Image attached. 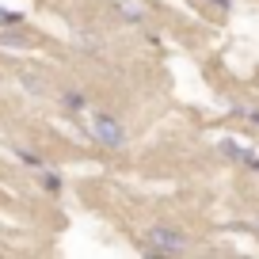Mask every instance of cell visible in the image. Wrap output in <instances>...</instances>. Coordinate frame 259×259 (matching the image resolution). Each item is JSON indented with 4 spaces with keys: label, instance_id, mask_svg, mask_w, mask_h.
Instances as JSON below:
<instances>
[{
    "label": "cell",
    "instance_id": "cell-9",
    "mask_svg": "<svg viewBox=\"0 0 259 259\" xmlns=\"http://www.w3.org/2000/svg\"><path fill=\"white\" fill-rule=\"evenodd\" d=\"M213 4H218V8H229V0H213Z\"/></svg>",
    "mask_w": 259,
    "mask_h": 259
},
{
    "label": "cell",
    "instance_id": "cell-5",
    "mask_svg": "<svg viewBox=\"0 0 259 259\" xmlns=\"http://www.w3.org/2000/svg\"><path fill=\"white\" fill-rule=\"evenodd\" d=\"M65 103L73 107V111H80V107H84V96H80V92H65Z\"/></svg>",
    "mask_w": 259,
    "mask_h": 259
},
{
    "label": "cell",
    "instance_id": "cell-11",
    "mask_svg": "<svg viewBox=\"0 0 259 259\" xmlns=\"http://www.w3.org/2000/svg\"><path fill=\"white\" fill-rule=\"evenodd\" d=\"M255 229H259V218H255Z\"/></svg>",
    "mask_w": 259,
    "mask_h": 259
},
{
    "label": "cell",
    "instance_id": "cell-6",
    "mask_svg": "<svg viewBox=\"0 0 259 259\" xmlns=\"http://www.w3.org/2000/svg\"><path fill=\"white\" fill-rule=\"evenodd\" d=\"M0 23H4V27H16L19 23V12H4V8H0Z\"/></svg>",
    "mask_w": 259,
    "mask_h": 259
},
{
    "label": "cell",
    "instance_id": "cell-8",
    "mask_svg": "<svg viewBox=\"0 0 259 259\" xmlns=\"http://www.w3.org/2000/svg\"><path fill=\"white\" fill-rule=\"evenodd\" d=\"M16 153H19V160H27V164H38V156H34V153H27V149H16Z\"/></svg>",
    "mask_w": 259,
    "mask_h": 259
},
{
    "label": "cell",
    "instance_id": "cell-10",
    "mask_svg": "<svg viewBox=\"0 0 259 259\" xmlns=\"http://www.w3.org/2000/svg\"><path fill=\"white\" fill-rule=\"evenodd\" d=\"M251 118H255V122H259V111H255V114H251Z\"/></svg>",
    "mask_w": 259,
    "mask_h": 259
},
{
    "label": "cell",
    "instance_id": "cell-3",
    "mask_svg": "<svg viewBox=\"0 0 259 259\" xmlns=\"http://www.w3.org/2000/svg\"><path fill=\"white\" fill-rule=\"evenodd\" d=\"M221 149H225L229 156H236L240 164H248V168H255V171H259V153H251V149L236 145V141H221Z\"/></svg>",
    "mask_w": 259,
    "mask_h": 259
},
{
    "label": "cell",
    "instance_id": "cell-7",
    "mask_svg": "<svg viewBox=\"0 0 259 259\" xmlns=\"http://www.w3.org/2000/svg\"><path fill=\"white\" fill-rule=\"evenodd\" d=\"M42 183H46V191H61V179H57L54 171H46V179H42Z\"/></svg>",
    "mask_w": 259,
    "mask_h": 259
},
{
    "label": "cell",
    "instance_id": "cell-1",
    "mask_svg": "<svg viewBox=\"0 0 259 259\" xmlns=\"http://www.w3.org/2000/svg\"><path fill=\"white\" fill-rule=\"evenodd\" d=\"M145 248L156 251V255H183L187 251V236L179 229H168V225H153L145 233Z\"/></svg>",
    "mask_w": 259,
    "mask_h": 259
},
{
    "label": "cell",
    "instance_id": "cell-4",
    "mask_svg": "<svg viewBox=\"0 0 259 259\" xmlns=\"http://www.w3.org/2000/svg\"><path fill=\"white\" fill-rule=\"evenodd\" d=\"M114 8H118L130 23H141V19H145V8H141L138 0H114Z\"/></svg>",
    "mask_w": 259,
    "mask_h": 259
},
{
    "label": "cell",
    "instance_id": "cell-2",
    "mask_svg": "<svg viewBox=\"0 0 259 259\" xmlns=\"http://www.w3.org/2000/svg\"><path fill=\"white\" fill-rule=\"evenodd\" d=\"M92 134H96V141L107 145V149H122V145H126V130H122V122L114 118V114H107V111L92 114Z\"/></svg>",
    "mask_w": 259,
    "mask_h": 259
}]
</instances>
